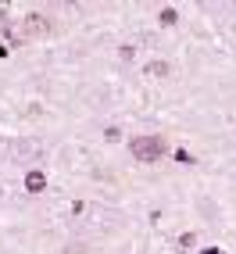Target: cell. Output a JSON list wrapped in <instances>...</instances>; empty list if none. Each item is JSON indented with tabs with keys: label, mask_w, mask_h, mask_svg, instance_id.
I'll return each mask as SVG.
<instances>
[{
	"label": "cell",
	"mask_w": 236,
	"mask_h": 254,
	"mask_svg": "<svg viewBox=\"0 0 236 254\" xmlns=\"http://www.w3.org/2000/svg\"><path fill=\"white\" fill-rule=\"evenodd\" d=\"M129 150H132V158H136V161L154 165V161H161V154H165V140H161V136H136V140L129 143Z\"/></svg>",
	"instance_id": "cell-1"
},
{
	"label": "cell",
	"mask_w": 236,
	"mask_h": 254,
	"mask_svg": "<svg viewBox=\"0 0 236 254\" xmlns=\"http://www.w3.org/2000/svg\"><path fill=\"white\" fill-rule=\"evenodd\" d=\"M22 32H25V40H29V36H47V32H50V22L43 18V14H25Z\"/></svg>",
	"instance_id": "cell-2"
},
{
	"label": "cell",
	"mask_w": 236,
	"mask_h": 254,
	"mask_svg": "<svg viewBox=\"0 0 236 254\" xmlns=\"http://www.w3.org/2000/svg\"><path fill=\"white\" fill-rule=\"evenodd\" d=\"M43 186H47V172H40V168H32V172L25 176V190H29V193H40Z\"/></svg>",
	"instance_id": "cell-3"
},
{
	"label": "cell",
	"mask_w": 236,
	"mask_h": 254,
	"mask_svg": "<svg viewBox=\"0 0 236 254\" xmlns=\"http://www.w3.org/2000/svg\"><path fill=\"white\" fill-rule=\"evenodd\" d=\"M147 75H150V79H165V75H168V61H150V64H147Z\"/></svg>",
	"instance_id": "cell-4"
},
{
	"label": "cell",
	"mask_w": 236,
	"mask_h": 254,
	"mask_svg": "<svg viewBox=\"0 0 236 254\" xmlns=\"http://www.w3.org/2000/svg\"><path fill=\"white\" fill-rule=\"evenodd\" d=\"M158 22H161V25H176V22H179L176 7H161V11H158Z\"/></svg>",
	"instance_id": "cell-5"
},
{
	"label": "cell",
	"mask_w": 236,
	"mask_h": 254,
	"mask_svg": "<svg viewBox=\"0 0 236 254\" xmlns=\"http://www.w3.org/2000/svg\"><path fill=\"white\" fill-rule=\"evenodd\" d=\"M179 247L182 251H193L197 247V233H179Z\"/></svg>",
	"instance_id": "cell-6"
},
{
	"label": "cell",
	"mask_w": 236,
	"mask_h": 254,
	"mask_svg": "<svg viewBox=\"0 0 236 254\" xmlns=\"http://www.w3.org/2000/svg\"><path fill=\"white\" fill-rule=\"evenodd\" d=\"M118 58H122V61H132V58H136V47H132V43H122V47H118Z\"/></svg>",
	"instance_id": "cell-7"
},
{
	"label": "cell",
	"mask_w": 236,
	"mask_h": 254,
	"mask_svg": "<svg viewBox=\"0 0 236 254\" xmlns=\"http://www.w3.org/2000/svg\"><path fill=\"white\" fill-rule=\"evenodd\" d=\"M176 161H182V165H190V150H182V147H179V150H176Z\"/></svg>",
	"instance_id": "cell-8"
},
{
	"label": "cell",
	"mask_w": 236,
	"mask_h": 254,
	"mask_svg": "<svg viewBox=\"0 0 236 254\" xmlns=\"http://www.w3.org/2000/svg\"><path fill=\"white\" fill-rule=\"evenodd\" d=\"M104 136H108V140H111V143H118V140H122V132H118V129H115V126H111V129H108V132H104Z\"/></svg>",
	"instance_id": "cell-9"
},
{
	"label": "cell",
	"mask_w": 236,
	"mask_h": 254,
	"mask_svg": "<svg viewBox=\"0 0 236 254\" xmlns=\"http://www.w3.org/2000/svg\"><path fill=\"white\" fill-rule=\"evenodd\" d=\"M200 254H218V247H204V251H200Z\"/></svg>",
	"instance_id": "cell-10"
}]
</instances>
